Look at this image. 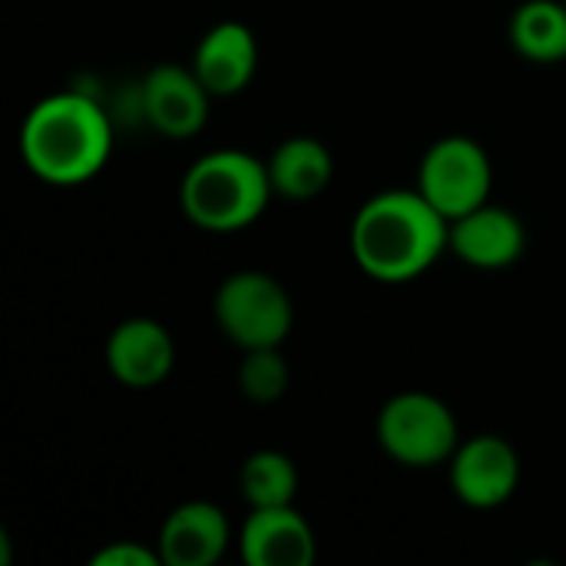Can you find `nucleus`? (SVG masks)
Here are the masks:
<instances>
[{"label":"nucleus","mask_w":566,"mask_h":566,"mask_svg":"<svg viewBox=\"0 0 566 566\" xmlns=\"http://www.w3.org/2000/svg\"><path fill=\"white\" fill-rule=\"evenodd\" d=\"M451 222L421 189L375 192L352 219V255L358 269L385 285L421 279L448 252Z\"/></svg>","instance_id":"nucleus-1"},{"label":"nucleus","mask_w":566,"mask_h":566,"mask_svg":"<svg viewBox=\"0 0 566 566\" xmlns=\"http://www.w3.org/2000/svg\"><path fill=\"white\" fill-rule=\"evenodd\" d=\"M113 153V119L86 93L43 96L20 126L27 169L50 186H80L99 176Z\"/></svg>","instance_id":"nucleus-2"},{"label":"nucleus","mask_w":566,"mask_h":566,"mask_svg":"<svg viewBox=\"0 0 566 566\" xmlns=\"http://www.w3.org/2000/svg\"><path fill=\"white\" fill-rule=\"evenodd\" d=\"M275 189L269 166L242 149H212L199 156L179 186V206L186 219L202 232H239L249 229Z\"/></svg>","instance_id":"nucleus-3"},{"label":"nucleus","mask_w":566,"mask_h":566,"mask_svg":"<svg viewBox=\"0 0 566 566\" xmlns=\"http://www.w3.org/2000/svg\"><path fill=\"white\" fill-rule=\"evenodd\" d=\"M212 312H216L222 335L242 352L279 348L295 325L292 295L275 275L259 272V269L232 272L219 285Z\"/></svg>","instance_id":"nucleus-4"},{"label":"nucleus","mask_w":566,"mask_h":566,"mask_svg":"<svg viewBox=\"0 0 566 566\" xmlns=\"http://www.w3.org/2000/svg\"><path fill=\"white\" fill-rule=\"evenodd\" d=\"M378 444L401 468L448 464L461 444L454 411L428 391H401L378 411Z\"/></svg>","instance_id":"nucleus-5"},{"label":"nucleus","mask_w":566,"mask_h":566,"mask_svg":"<svg viewBox=\"0 0 566 566\" xmlns=\"http://www.w3.org/2000/svg\"><path fill=\"white\" fill-rule=\"evenodd\" d=\"M491 156L471 136H441L421 156L418 189L448 222L491 202Z\"/></svg>","instance_id":"nucleus-6"},{"label":"nucleus","mask_w":566,"mask_h":566,"mask_svg":"<svg viewBox=\"0 0 566 566\" xmlns=\"http://www.w3.org/2000/svg\"><path fill=\"white\" fill-rule=\"evenodd\" d=\"M448 464L454 497L474 511L501 507L521 484V458L514 444L497 434H478L471 441H461Z\"/></svg>","instance_id":"nucleus-7"},{"label":"nucleus","mask_w":566,"mask_h":566,"mask_svg":"<svg viewBox=\"0 0 566 566\" xmlns=\"http://www.w3.org/2000/svg\"><path fill=\"white\" fill-rule=\"evenodd\" d=\"M209 99L212 93L202 86L196 70L179 63H159L139 83L143 119L169 139L196 136L209 119Z\"/></svg>","instance_id":"nucleus-8"},{"label":"nucleus","mask_w":566,"mask_h":566,"mask_svg":"<svg viewBox=\"0 0 566 566\" xmlns=\"http://www.w3.org/2000/svg\"><path fill=\"white\" fill-rule=\"evenodd\" d=\"M106 368L109 375L133 391L156 388L169 378L176 365V342L169 328L156 318H126L106 338Z\"/></svg>","instance_id":"nucleus-9"},{"label":"nucleus","mask_w":566,"mask_h":566,"mask_svg":"<svg viewBox=\"0 0 566 566\" xmlns=\"http://www.w3.org/2000/svg\"><path fill=\"white\" fill-rule=\"evenodd\" d=\"M448 249L471 269L497 272L514 265L527 249V229L521 216L504 206H478L451 222Z\"/></svg>","instance_id":"nucleus-10"},{"label":"nucleus","mask_w":566,"mask_h":566,"mask_svg":"<svg viewBox=\"0 0 566 566\" xmlns=\"http://www.w3.org/2000/svg\"><path fill=\"white\" fill-rule=\"evenodd\" d=\"M239 551L249 566H308L315 560V531L292 507H255L249 511Z\"/></svg>","instance_id":"nucleus-11"},{"label":"nucleus","mask_w":566,"mask_h":566,"mask_svg":"<svg viewBox=\"0 0 566 566\" xmlns=\"http://www.w3.org/2000/svg\"><path fill=\"white\" fill-rule=\"evenodd\" d=\"M192 70L212 93V99L242 93L259 70L255 33L239 20H222L209 27L192 53Z\"/></svg>","instance_id":"nucleus-12"},{"label":"nucleus","mask_w":566,"mask_h":566,"mask_svg":"<svg viewBox=\"0 0 566 566\" xmlns=\"http://www.w3.org/2000/svg\"><path fill=\"white\" fill-rule=\"evenodd\" d=\"M232 541L229 517L209 501H186L159 527V554L169 566H212Z\"/></svg>","instance_id":"nucleus-13"},{"label":"nucleus","mask_w":566,"mask_h":566,"mask_svg":"<svg viewBox=\"0 0 566 566\" xmlns=\"http://www.w3.org/2000/svg\"><path fill=\"white\" fill-rule=\"evenodd\" d=\"M265 166H269V179H272L275 196L289 199V202L318 199L335 176V159H332L328 146L315 136L282 139Z\"/></svg>","instance_id":"nucleus-14"},{"label":"nucleus","mask_w":566,"mask_h":566,"mask_svg":"<svg viewBox=\"0 0 566 566\" xmlns=\"http://www.w3.org/2000/svg\"><path fill=\"white\" fill-rule=\"evenodd\" d=\"M511 43L531 63L566 60V0H527L511 17Z\"/></svg>","instance_id":"nucleus-15"},{"label":"nucleus","mask_w":566,"mask_h":566,"mask_svg":"<svg viewBox=\"0 0 566 566\" xmlns=\"http://www.w3.org/2000/svg\"><path fill=\"white\" fill-rule=\"evenodd\" d=\"M239 494L249 504V511L292 504L298 494L295 461L282 451H272V448L249 454L239 468Z\"/></svg>","instance_id":"nucleus-16"},{"label":"nucleus","mask_w":566,"mask_h":566,"mask_svg":"<svg viewBox=\"0 0 566 566\" xmlns=\"http://www.w3.org/2000/svg\"><path fill=\"white\" fill-rule=\"evenodd\" d=\"M235 381L239 391L252 401V405H275L292 381V368L279 348H249L242 352V361L235 368Z\"/></svg>","instance_id":"nucleus-17"},{"label":"nucleus","mask_w":566,"mask_h":566,"mask_svg":"<svg viewBox=\"0 0 566 566\" xmlns=\"http://www.w3.org/2000/svg\"><path fill=\"white\" fill-rule=\"evenodd\" d=\"M93 566H156L163 564V554L159 551H149L143 544H133V541H116L109 547H103L93 560Z\"/></svg>","instance_id":"nucleus-18"}]
</instances>
